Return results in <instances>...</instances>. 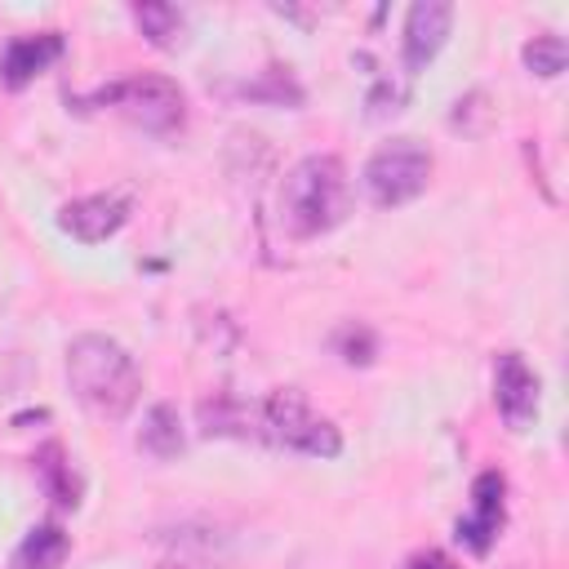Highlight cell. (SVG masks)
<instances>
[{"instance_id": "cell-11", "label": "cell", "mask_w": 569, "mask_h": 569, "mask_svg": "<svg viewBox=\"0 0 569 569\" xmlns=\"http://www.w3.org/2000/svg\"><path fill=\"white\" fill-rule=\"evenodd\" d=\"M200 431L204 436H240V440H262V413L258 405L231 396V391H213L196 405Z\"/></svg>"}, {"instance_id": "cell-5", "label": "cell", "mask_w": 569, "mask_h": 569, "mask_svg": "<svg viewBox=\"0 0 569 569\" xmlns=\"http://www.w3.org/2000/svg\"><path fill=\"white\" fill-rule=\"evenodd\" d=\"M431 182V151L418 138H391L382 142L365 164V191L378 209L409 204Z\"/></svg>"}, {"instance_id": "cell-4", "label": "cell", "mask_w": 569, "mask_h": 569, "mask_svg": "<svg viewBox=\"0 0 569 569\" xmlns=\"http://www.w3.org/2000/svg\"><path fill=\"white\" fill-rule=\"evenodd\" d=\"M80 107H116L151 133H169L187 116V98L169 76H129V80L102 84L98 93L80 98Z\"/></svg>"}, {"instance_id": "cell-2", "label": "cell", "mask_w": 569, "mask_h": 569, "mask_svg": "<svg viewBox=\"0 0 569 569\" xmlns=\"http://www.w3.org/2000/svg\"><path fill=\"white\" fill-rule=\"evenodd\" d=\"M351 213V182L338 156H302L280 182V227L293 240H316Z\"/></svg>"}, {"instance_id": "cell-15", "label": "cell", "mask_w": 569, "mask_h": 569, "mask_svg": "<svg viewBox=\"0 0 569 569\" xmlns=\"http://www.w3.org/2000/svg\"><path fill=\"white\" fill-rule=\"evenodd\" d=\"M36 471H40V480H44V489H49L53 502H62V507H76L80 502V485L71 476V462H67L62 445H44L36 453Z\"/></svg>"}, {"instance_id": "cell-17", "label": "cell", "mask_w": 569, "mask_h": 569, "mask_svg": "<svg viewBox=\"0 0 569 569\" xmlns=\"http://www.w3.org/2000/svg\"><path fill=\"white\" fill-rule=\"evenodd\" d=\"M240 98H267V102H276V107H298V102H302V89L293 84V76H289V71L271 67V71H262V80L244 84V89H240Z\"/></svg>"}, {"instance_id": "cell-19", "label": "cell", "mask_w": 569, "mask_h": 569, "mask_svg": "<svg viewBox=\"0 0 569 569\" xmlns=\"http://www.w3.org/2000/svg\"><path fill=\"white\" fill-rule=\"evenodd\" d=\"M405 107V84H391V80H378V89L369 93V120H382V116H396Z\"/></svg>"}, {"instance_id": "cell-1", "label": "cell", "mask_w": 569, "mask_h": 569, "mask_svg": "<svg viewBox=\"0 0 569 569\" xmlns=\"http://www.w3.org/2000/svg\"><path fill=\"white\" fill-rule=\"evenodd\" d=\"M67 382L76 400L98 418H124L142 391V369L107 333H76L67 342Z\"/></svg>"}, {"instance_id": "cell-13", "label": "cell", "mask_w": 569, "mask_h": 569, "mask_svg": "<svg viewBox=\"0 0 569 569\" xmlns=\"http://www.w3.org/2000/svg\"><path fill=\"white\" fill-rule=\"evenodd\" d=\"M138 449L151 453V458H160V462H169V458H178V453L187 449L182 422H178V409H173V405L160 400V405L147 409L142 427H138Z\"/></svg>"}, {"instance_id": "cell-8", "label": "cell", "mask_w": 569, "mask_h": 569, "mask_svg": "<svg viewBox=\"0 0 569 569\" xmlns=\"http://www.w3.org/2000/svg\"><path fill=\"white\" fill-rule=\"evenodd\" d=\"M129 196L120 191H102V196H80V200H67L58 209V227L84 244H102L107 236H116L124 222H129Z\"/></svg>"}, {"instance_id": "cell-6", "label": "cell", "mask_w": 569, "mask_h": 569, "mask_svg": "<svg viewBox=\"0 0 569 569\" xmlns=\"http://www.w3.org/2000/svg\"><path fill=\"white\" fill-rule=\"evenodd\" d=\"M493 405L511 431H529L538 418V373L520 351H502L493 360Z\"/></svg>"}, {"instance_id": "cell-18", "label": "cell", "mask_w": 569, "mask_h": 569, "mask_svg": "<svg viewBox=\"0 0 569 569\" xmlns=\"http://www.w3.org/2000/svg\"><path fill=\"white\" fill-rule=\"evenodd\" d=\"M333 347H338V356H342L347 365H373V356H378V338H373V329H369V325H356V320L338 329Z\"/></svg>"}, {"instance_id": "cell-9", "label": "cell", "mask_w": 569, "mask_h": 569, "mask_svg": "<svg viewBox=\"0 0 569 569\" xmlns=\"http://www.w3.org/2000/svg\"><path fill=\"white\" fill-rule=\"evenodd\" d=\"M449 27H453V4H449V0H418V4H409V13H405V36H400L405 67H409V71H422V67L445 49Z\"/></svg>"}, {"instance_id": "cell-14", "label": "cell", "mask_w": 569, "mask_h": 569, "mask_svg": "<svg viewBox=\"0 0 569 569\" xmlns=\"http://www.w3.org/2000/svg\"><path fill=\"white\" fill-rule=\"evenodd\" d=\"M133 22L147 36V44H156V49H178L182 44V13L173 4H164V0L133 4Z\"/></svg>"}, {"instance_id": "cell-3", "label": "cell", "mask_w": 569, "mask_h": 569, "mask_svg": "<svg viewBox=\"0 0 569 569\" xmlns=\"http://www.w3.org/2000/svg\"><path fill=\"white\" fill-rule=\"evenodd\" d=\"M258 413H262V436L293 449V453H307V458H338L342 453V431L325 413H316L311 400L293 387L271 391L258 405Z\"/></svg>"}, {"instance_id": "cell-12", "label": "cell", "mask_w": 569, "mask_h": 569, "mask_svg": "<svg viewBox=\"0 0 569 569\" xmlns=\"http://www.w3.org/2000/svg\"><path fill=\"white\" fill-rule=\"evenodd\" d=\"M67 551H71V538L62 525H36L9 556V569H62Z\"/></svg>"}, {"instance_id": "cell-10", "label": "cell", "mask_w": 569, "mask_h": 569, "mask_svg": "<svg viewBox=\"0 0 569 569\" xmlns=\"http://www.w3.org/2000/svg\"><path fill=\"white\" fill-rule=\"evenodd\" d=\"M67 49V40L58 31H36V36H13L0 53V84L9 89H22L31 84L49 62H58Z\"/></svg>"}, {"instance_id": "cell-20", "label": "cell", "mask_w": 569, "mask_h": 569, "mask_svg": "<svg viewBox=\"0 0 569 569\" xmlns=\"http://www.w3.org/2000/svg\"><path fill=\"white\" fill-rule=\"evenodd\" d=\"M405 569H458V565H453V556H449V551L427 547V551H413V556L405 560Z\"/></svg>"}, {"instance_id": "cell-16", "label": "cell", "mask_w": 569, "mask_h": 569, "mask_svg": "<svg viewBox=\"0 0 569 569\" xmlns=\"http://www.w3.org/2000/svg\"><path fill=\"white\" fill-rule=\"evenodd\" d=\"M520 58H525V67H529L533 76L551 80V76L565 71V62H569V44H565L560 36H533V40L520 49Z\"/></svg>"}, {"instance_id": "cell-7", "label": "cell", "mask_w": 569, "mask_h": 569, "mask_svg": "<svg viewBox=\"0 0 569 569\" xmlns=\"http://www.w3.org/2000/svg\"><path fill=\"white\" fill-rule=\"evenodd\" d=\"M502 520H507V480L502 471H480L471 480V516L458 520V542L471 556H485L498 542Z\"/></svg>"}, {"instance_id": "cell-21", "label": "cell", "mask_w": 569, "mask_h": 569, "mask_svg": "<svg viewBox=\"0 0 569 569\" xmlns=\"http://www.w3.org/2000/svg\"><path fill=\"white\" fill-rule=\"evenodd\" d=\"M160 569H196V565H187V560H164Z\"/></svg>"}]
</instances>
